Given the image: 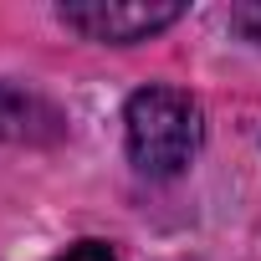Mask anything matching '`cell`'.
<instances>
[{
  "label": "cell",
  "instance_id": "cell-4",
  "mask_svg": "<svg viewBox=\"0 0 261 261\" xmlns=\"http://www.w3.org/2000/svg\"><path fill=\"white\" fill-rule=\"evenodd\" d=\"M51 261H118L102 241H77V246H67L62 256H51Z\"/></svg>",
  "mask_w": 261,
  "mask_h": 261
},
{
  "label": "cell",
  "instance_id": "cell-1",
  "mask_svg": "<svg viewBox=\"0 0 261 261\" xmlns=\"http://www.w3.org/2000/svg\"><path fill=\"white\" fill-rule=\"evenodd\" d=\"M128 128V159L149 179H174L200 154V108L179 87H139L123 113Z\"/></svg>",
  "mask_w": 261,
  "mask_h": 261
},
{
  "label": "cell",
  "instance_id": "cell-2",
  "mask_svg": "<svg viewBox=\"0 0 261 261\" xmlns=\"http://www.w3.org/2000/svg\"><path fill=\"white\" fill-rule=\"evenodd\" d=\"M179 16H185V6H174V0H87V6H62V26L82 31L87 41H113V46L144 41V36L174 26Z\"/></svg>",
  "mask_w": 261,
  "mask_h": 261
},
{
  "label": "cell",
  "instance_id": "cell-3",
  "mask_svg": "<svg viewBox=\"0 0 261 261\" xmlns=\"http://www.w3.org/2000/svg\"><path fill=\"white\" fill-rule=\"evenodd\" d=\"M230 26H236L246 41L261 46V0H251V6H236V11H230Z\"/></svg>",
  "mask_w": 261,
  "mask_h": 261
}]
</instances>
